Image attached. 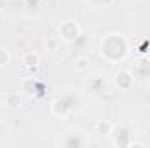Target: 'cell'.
Returning a JSON list of instances; mask_svg holds the SVG:
<instances>
[{"label": "cell", "mask_w": 150, "mask_h": 148, "mask_svg": "<svg viewBox=\"0 0 150 148\" xmlns=\"http://www.w3.org/2000/svg\"><path fill=\"white\" fill-rule=\"evenodd\" d=\"M112 124L110 122H98L96 124V131H98V134H101V136H108L110 132H112Z\"/></svg>", "instance_id": "7a4b0ae2"}, {"label": "cell", "mask_w": 150, "mask_h": 148, "mask_svg": "<svg viewBox=\"0 0 150 148\" xmlns=\"http://www.w3.org/2000/svg\"><path fill=\"white\" fill-rule=\"evenodd\" d=\"M131 82H133V78H131V75L127 73V72H119V73L115 75V84L119 87H122V89H127L131 85Z\"/></svg>", "instance_id": "6da1fadb"}, {"label": "cell", "mask_w": 150, "mask_h": 148, "mask_svg": "<svg viewBox=\"0 0 150 148\" xmlns=\"http://www.w3.org/2000/svg\"><path fill=\"white\" fill-rule=\"evenodd\" d=\"M86 66H87V59H84V58H82V59H79V61H77V68H79V70H84Z\"/></svg>", "instance_id": "8992f818"}, {"label": "cell", "mask_w": 150, "mask_h": 148, "mask_svg": "<svg viewBox=\"0 0 150 148\" xmlns=\"http://www.w3.org/2000/svg\"><path fill=\"white\" fill-rule=\"evenodd\" d=\"M23 65L25 66H37L38 65V56L37 54H33V52H28V54H25V58H23Z\"/></svg>", "instance_id": "3957f363"}, {"label": "cell", "mask_w": 150, "mask_h": 148, "mask_svg": "<svg viewBox=\"0 0 150 148\" xmlns=\"http://www.w3.org/2000/svg\"><path fill=\"white\" fill-rule=\"evenodd\" d=\"M9 59H11L9 52H7V51H4V49H0V66H5V65L9 63Z\"/></svg>", "instance_id": "5b68a950"}, {"label": "cell", "mask_w": 150, "mask_h": 148, "mask_svg": "<svg viewBox=\"0 0 150 148\" xmlns=\"http://www.w3.org/2000/svg\"><path fill=\"white\" fill-rule=\"evenodd\" d=\"M5 103H7V106H11V108H18V106L21 105V98H19V94H9V96L5 98Z\"/></svg>", "instance_id": "277c9868"}]
</instances>
